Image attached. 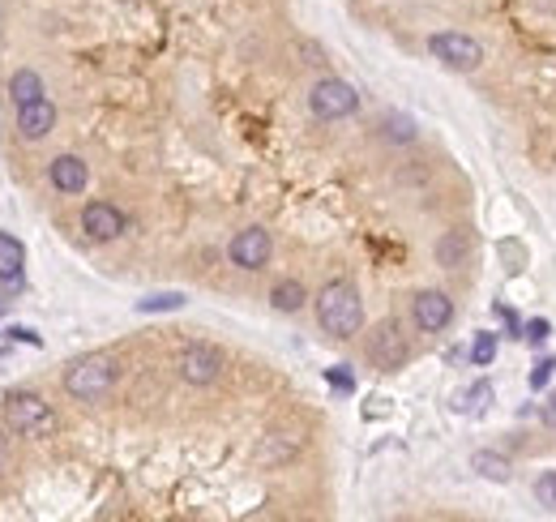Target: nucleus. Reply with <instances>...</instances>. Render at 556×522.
Masks as SVG:
<instances>
[{
	"label": "nucleus",
	"mask_w": 556,
	"mask_h": 522,
	"mask_svg": "<svg viewBox=\"0 0 556 522\" xmlns=\"http://www.w3.org/2000/svg\"><path fill=\"white\" fill-rule=\"evenodd\" d=\"M428 52L441 60V65H449V69H458V73H475L479 65H484V43L471 39V35H458V30L432 35Z\"/></svg>",
	"instance_id": "39448f33"
},
{
	"label": "nucleus",
	"mask_w": 556,
	"mask_h": 522,
	"mask_svg": "<svg viewBox=\"0 0 556 522\" xmlns=\"http://www.w3.org/2000/svg\"><path fill=\"white\" fill-rule=\"evenodd\" d=\"M411 322L424 330V334H441L445 325L454 322V300L445 292H419L411 300Z\"/></svg>",
	"instance_id": "1a4fd4ad"
},
{
	"label": "nucleus",
	"mask_w": 556,
	"mask_h": 522,
	"mask_svg": "<svg viewBox=\"0 0 556 522\" xmlns=\"http://www.w3.org/2000/svg\"><path fill=\"white\" fill-rule=\"evenodd\" d=\"M317 325L334 339H355L364 330V300L351 279H334L317 296Z\"/></svg>",
	"instance_id": "f257e3e1"
},
{
	"label": "nucleus",
	"mask_w": 556,
	"mask_h": 522,
	"mask_svg": "<svg viewBox=\"0 0 556 522\" xmlns=\"http://www.w3.org/2000/svg\"><path fill=\"white\" fill-rule=\"evenodd\" d=\"M471 466L484 476V480H492V484H505L514 471H510V458H500V454H492V450H479L471 458Z\"/></svg>",
	"instance_id": "a211bd4d"
},
{
	"label": "nucleus",
	"mask_w": 556,
	"mask_h": 522,
	"mask_svg": "<svg viewBox=\"0 0 556 522\" xmlns=\"http://www.w3.org/2000/svg\"><path fill=\"white\" fill-rule=\"evenodd\" d=\"M497 360V334H475V343H471V364H479V368H488Z\"/></svg>",
	"instance_id": "aec40b11"
},
{
	"label": "nucleus",
	"mask_w": 556,
	"mask_h": 522,
	"mask_svg": "<svg viewBox=\"0 0 556 522\" xmlns=\"http://www.w3.org/2000/svg\"><path fill=\"white\" fill-rule=\"evenodd\" d=\"M184 304H189L184 292H159V296L138 300V312H180Z\"/></svg>",
	"instance_id": "6ab92c4d"
},
{
	"label": "nucleus",
	"mask_w": 556,
	"mask_h": 522,
	"mask_svg": "<svg viewBox=\"0 0 556 522\" xmlns=\"http://www.w3.org/2000/svg\"><path fill=\"white\" fill-rule=\"evenodd\" d=\"M22 266H26V249L17 236L0 231V296H17L22 292Z\"/></svg>",
	"instance_id": "9d476101"
},
{
	"label": "nucleus",
	"mask_w": 556,
	"mask_h": 522,
	"mask_svg": "<svg viewBox=\"0 0 556 522\" xmlns=\"http://www.w3.org/2000/svg\"><path fill=\"white\" fill-rule=\"evenodd\" d=\"M5 420L14 433L22 437H52L56 433V411L47 407V398L35 394V390H14V394L5 398Z\"/></svg>",
	"instance_id": "7ed1b4c3"
},
{
	"label": "nucleus",
	"mask_w": 556,
	"mask_h": 522,
	"mask_svg": "<svg viewBox=\"0 0 556 522\" xmlns=\"http://www.w3.org/2000/svg\"><path fill=\"white\" fill-rule=\"evenodd\" d=\"M5 458H9V441H5V433H0V471H5Z\"/></svg>",
	"instance_id": "7c9ffc66"
},
{
	"label": "nucleus",
	"mask_w": 556,
	"mask_h": 522,
	"mask_svg": "<svg viewBox=\"0 0 556 522\" xmlns=\"http://www.w3.org/2000/svg\"><path fill=\"white\" fill-rule=\"evenodd\" d=\"M535 501L556 514V471H543L540 480H535Z\"/></svg>",
	"instance_id": "4be33fe9"
},
{
	"label": "nucleus",
	"mask_w": 556,
	"mask_h": 522,
	"mask_svg": "<svg viewBox=\"0 0 556 522\" xmlns=\"http://www.w3.org/2000/svg\"><path fill=\"white\" fill-rule=\"evenodd\" d=\"M467 257H471V236H467L462 227L445 231L441 241H437V266L458 270V266H467Z\"/></svg>",
	"instance_id": "2eb2a0df"
},
{
	"label": "nucleus",
	"mask_w": 556,
	"mask_h": 522,
	"mask_svg": "<svg viewBox=\"0 0 556 522\" xmlns=\"http://www.w3.org/2000/svg\"><path fill=\"white\" fill-rule=\"evenodd\" d=\"M497 317H500V322H505V325H510V330L518 334V317H514V309H500V304H497Z\"/></svg>",
	"instance_id": "c85d7f7f"
},
{
	"label": "nucleus",
	"mask_w": 556,
	"mask_h": 522,
	"mask_svg": "<svg viewBox=\"0 0 556 522\" xmlns=\"http://www.w3.org/2000/svg\"><path fill=\"white\" fill-rule=\"evenodd\" d=\"M530 9H535V14L556 17V0H530Z\"/></svg>",
	"instance_id": "cd10ccee"
},
{
	"label": "nucleus",
	"mask_w": 556,
	"mask_h": 522,
	"mask_svg": "<svg viewBox=\"0 0 556 522\" xmlns=\"http://www.w3.org/2000/svg\"><path fill=\"white\" fill-rule=\"evenodd\" d=\"M9 99H14V107L43 99V77L35 69H17L14 77H9Z\"/></svg>",
	"instance_id": "dca6fc26"
},
{
	"label": "nucleus",
	"mask_w": 556,
	"mask_h": 522,
	"mask_svg": "<svg viewBox=\"0 0 556 522\" xmlns=\"http://www.w3.org/2000/svg\"><path fill=\"white\" fill-rule=\"evenodd\" d=\"M325 382H330L334 390H343V394H351V390H355V373H351L347 364H338V368H330V373H325Z\"/></svg>",
	"instance_id": "393cba45"
},
{
	"label": "nucleus",
	"mask_w": 556,
	"mask_h": 522,
	"mask_svg": "<svg viewBox=\"0 0 556 522\" xmlns=\"http://www.w3.org/2000/svg\"><path fill=\"white\" fill-rule=\"evenodd\" d=\"M552 373H556V360H552V355H543L540 364L530 368V377H527V382H530V390H543V385L552 382Z\"/></svg>",
	"instance_id": "5701e85b"
},
{
	"label": "nucleus",
	"mask_w": 556,
	"mask_h": 522,
	"mask_svg": "<svg viewBox=\"0 0 556 522\" xmlns=\"http://www.w3.org/2000/svg\"><path fill=\"white\" fill-rule=\"evenodd\" d=\"M543 424H548V428H556V390L548 394V403H543Z\"/></svg>",
	"instance_id": "bb28decb"
},
{
	"label": "nucleus",
	"mask_w": 556,
	"mask_h": 522,
	"mask_svg": "<svg viewBox=\"0 0 556 522\" xmlns=\"http://www.w3.org/2000/svg\"><path fill=\"white\" fill-rule=\"evenodd\" d=\"M47 180H52L56 193H82L86 184H90V168L77 155H60V159H52Z\"/></svg>",
	"instance_id": "ddd939ff"
},
{
	"label": "nucleus",
	"mask_w": 556,
	"mask_h": 522,
	"mask_svg": "<svg viewBox=\"0 0 556 522\" xmlns=\"http://www.w3.org/2000/svg\"><path fill=\"white\" fill-rule=\"evenodd\" d=\"M9 334H14V339H22V343H39V334H35V330H9Z\"/></svg>",
	"instance_id": "c756f323"
},
{
	"label": "nucleus",
	"mask_w": 556,
	"mask_h": 522,
	"mask_svg": "<svg viewBox=\"0 0 556 522\" xmlns=\"http://www.w3.org/2000/svg\"><path fill=\"white\" fill-rule=\"evenodd\" d=\"M304 300H308L304 282H295V279H283V282L270 287V304H274L278 312H300L304 309Z\"/></svg>",
	"instance_id": "f3484780"
},
{
	"label": "nucleus",
	"mask_w": 556,
	"mask_h": 522,
	"mask_svg": "<svg viewBox=\"0 0 556 522\" xmlns=\"http://www.w3.org/2000/svg\"><path fill=\"white\" fill-rule=\"evenodd\" d=\"M222 360L219 347H210V343H189L180 355H176V373H180L184 385H214L222 377Z\"/></svg>",
	"instance_id": "0eeeda50"
},
{
	"label": "nucleus",
	"mask_w": 556,
	"mask_h": 522,
	"mask_svg": "<svg viewBox=\"0 0 556 522\" xmlns=\"http://www.w3.org/2000/svg\"><path fill=\"white\" fill-rule=\"evenodd\" d=\"M82 231L90 241H116L125 231V214L116 210L111 201H90L82 210Z\"/></svg>",
	"instance_id": "9b49d317"
},
{
	"label": "nucleus",
	"mask_w": 556,
	"mask_h": 522,
	"mask_svg": "<svg viewBox=\"0 0 556 522\" xmlns=\"http://www.w3.org/2000/svg\"><path fill=\"white\" fill-rule=\"evenodd\" d=\"M386 138H394V141H411V138H416V125H411L407 116H389V120H386Z\"/></svg>",
	"instance_id": "b1692460"
},
{
	"label": "nucleus",
	"mask_w": 556,
	"mask_h": 522,
	"mask_svg": "<svg viewBox=\"0 0 556 522\" xmlns=\"http://www.w3.org/2000/svg\"><path fill=\"white\" fill-rule=\"evenodd\" d=\"M227 253H232V261L240 270H262L270 261V253H274V241H270L265 227H244V231H236V241H232Z\"/></svg>",
	"instance_id": "6e6552de"
},
{
	"label": "nucleus",
	"mask_w": 556,
	"mask_h": 522,
	"mask_svg": "<svg viewBox=\"0 0 556 522\" xmlns=\"http://www.w3.org/2000/svg\"><path fill=\"white\" fill-rule=\"evenodd\" d=\"M300 445H304V437H300V433H283V428H278V433H265L262 445H257V463H262V466L287 463Z\"/></svg>",
	"instance_id": "4468645a"
},
{
	"label": "nucleus",
	"mask_w": 556,
	"mask_h": 522,
	"mask_svg": "<svg viewBox=\"0 0 556 522\" xmlns=\"http://www.w3.org/2000/svg\"><path fill=\"white\" fill-rule=\"evenodd\" d=\"M364 352H368V360H373V368H381V373H398V368L411 360V347H407L403 330H398V322H381L373 325V334L364 339Z\"/></svg>",
	"instance_id": "423d86ee"
},
{
	"label": "nucleus",
	"mask_w": 556,
	"mask_h": 522,
	"mask_svg": "<svg viewBox=\"0 0 556 522\" xmlns=\"http://www.w3.org/2000/svg\"><path fill=\"white\" fill-rule=\"evenodd\" d=\"M120 377V360L108 352H90L77 355L69 368H65V394L77 398V403H98V398L111 394V385Z\"/></svg>",
	"instance_id": "f03ea898"
},
{
	"label": "nucleus",
	"mask_w": 556,
	"mask_h": 522,
	"mask_svg": "<svg viewBox=\"0 0 556 522\" xmlns=\"http://www.w3.org/2000/svg\"><path fill=\"white\" fill-rule=\"evenodd\" d=\"M488 398H492V385L479 382V385H471L467 394H458V411H471V415H479V411L488 407Z\"/></svg>",
	"instance_id": "412c9836"
},
{
	"label": "nucleus",
	"mask_w": 556,
	"mask_h": 522,
	"mask_svg": "<svg viewBox=\"0 0 556 522\" xmlns=\"http://www.w3.org/2000/svg\"><path fill=\"white\" fill-rule=\"evenodd\" d=\"M355 107H360V95L343 77H321L308 90V112L317 116V120H347V116H355Z\"/></svg>",
	"instance_id": "20e7f679"
},
{
	"label": "nucleus",
	"mask_w": 556,
	"mask_h": 522,
	"mask_svg": "<svg viewBox=\"0 0 556 522\" xmlns=\"http://www.w3.org/2000/svg\"><path fill=\"white\" fill-rule=\"evenodd\" d=\"M52 128H56V103L47 99V95L17 107V133H22L26 141H43Z\"/></svg>",
	"instance_id": "f8f14e48"
},
{
	"label": "nucleus",
	"mask_w": 556,
	"mask_h": 522,
	"mask_svg": "<svg viewBox=\"0 0 556 522\" xmlns=\"http://www.w3.org/2000/svg\"><path fill=\"white\" fill-rule=\"evenodd\" d=\"M548 334H552V325H548V317H535V322L522 325V339L535 347V343H548Z\"/></svg>",
	"instance_id": "a878e982"
}]
</instances>
